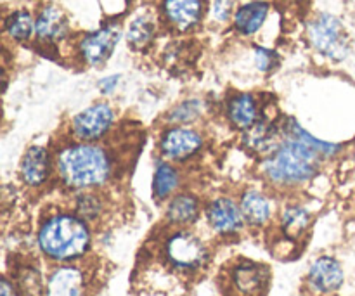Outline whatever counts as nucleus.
I'll return each instance as SVG.
<instances>
[{
    "mask_svg": "<svg viewBox=\"0 0 355 296\" xmlns=\"http://www.w3.org/2000/svg\"><path fill=\"white\" fill-rule=\"evenodd\" d=\"M58 168L66 186L85 189L106 182L110 177V159L97 146L78 144L59 155Z\"/></svg>",
    "mask_w": 355,
    "mask_h": 296,
    "instance_id": "1",
    "label": "nucleus"
},
{
    "mask_svg": "<svg viewBox=\"0 0 355 296\" xmlns=\"http://www.w3.org/2000/svg\"><path fill=\"white\" fill-rule=\"evenodd\" d=\"M319 153L311 146L288 137L267 159L266 172L277 184H298L312 179L318 172Z\"/></svg>",
    "mask_w": 355,
    "mask_h": 296,
    "instance_id": "2",
    "label": "nucleus"
},
{
    "mask_svg": "<svg viewBox=\"0 0 355 296\" xmlns=\"http://www.w3.org/2000/svg\"><path fill=\"white\" fill-rule=\"evenodd\" d=\"M90 236L82 220L59 215L45 222L38 234L42 252L54 260H73L89 248Z\"/></svg>",
    "mask_w": 355,
    "mask_h": 296,
    "instance_id": "3",
    "label": "nucleus"
},
{
    "mask_svg": "<svg viewBox=\"0 0 355 296\" xmlns=\"http://www.w3.org/2000/svg\"><path fill=\"white\" fill-rule=\"evenodd\" d=\"M311 42L326 58L342 61L349 54V37L343 24L335 16L322 14L311 24Z\"/></svg>",
    "mask_w": 355,
    "mask_h": 296,
    "instance_id": "4",
    "label": "nucleus"
},
{
    "mask_svg": "<svg viewBox=\"0 0 355 296\" xmlns=\"http://www.w3.org/2000/svg\"><path fill=\"white\" fill-rule=\"evenodd\" d=\"M166 255L173 265L180 269H196L205 262V246L189 232H177L166 243Z\"/></svg>",
    "mask_w": 355,
    "mask_h": 296,
    "instance_id": "5",
    "label": "nucleus"
},
{
    "mask_svg": "<svg viewBox=\"0 0 355 296\" xmlns=\"http://www.w3.org/2000/svg\"><path fill=\"white\" fill-rule=\"evenodd\" d=\"M114 120V113L106 104H96L89 110L82 111L73 121V130L76 137L83 141H94L106 134Z\"/></svg>",
    "mask_w": 355,
    "mask_h": 296,
    "instance_id": "6",
    "label": "nucleus"
},
{
    "mask_svg": "<svg viewBox=\"0 0 355 296\" xmlns=\"http://www.w3.org/2000/svg\"><path fill=\"white\" fill-rule=\"evenodd\" d=\"M118 40H120V28L118 26H106L96 33L87 35L80 45L83 59L89 64H101L110 58Z\"/></svg>",
    "mask_w": 355,
    "mask_h": 296,
    "instance_id": "7",
    "label": "nucleus"
},
{
    "mask_svg": "<svg viewBox=\"0 0 355 296\" xmlns=\"http://www.w3.org/2000/svg\"><path fill=\"white\" fill-rule=\"evenodd\" d=\"M201 148V137L189 128H172L162 139L163 155L172 159H186Z\"/></svg>",
    "mask_w": 355,
    "mask_h": 296,
    "instance_id": "8",
    "label": "nucleus"
},
{
    "mask_svg": "<svg viewBox=\"0 0 355 296\" xmlns=\"http://www.w3.org/2000/svg\"><path fill=\"white\" fill-rule=\"evenodd\" d=\"M243 211L232 203L231 200H220L214 201L208 208V220H210L211 227L220 234H232L238 232L243 225Z\"/></svg>",
    "mask_w": 355,
    "mask_h": 296,
    "instance_id": "9",
    "label": "nucleus"
},
{
    "mask_svg": "<svg viewBox=\"0 0 355 296\" xmlns=\"http://www.w3.org/2000/svg\"><path fill=\"white\" fill-rule=\"evenodd\" d=\"M309 281L314 290L321 291V293H333L342 286L343 270L336 260L322 256V259L315 260L314 265L311 267Z\"/></svg>",
    "mask_w": 355,
    "mask_h": 296,
    "instance_id": "10",
    "label": "nucleus"
},
{
    "mask_svg": "<svg viewBox=\"0 0 355 296\" xmlns=\"http://www.w3.org/2000/svg\"><path fill=\"white\" fill-rule=\"evenodd\" d=\"M163 10L173 26L189 30L201 17V0H165Z\"/></svg>",
    "mask_w": 355,
    "mask_h": 296,
    "instance_id": "11",
    "label": "nucleus"
},
{
    "mask_svg": "<svg viewBox=\"0 0 355 296\" xmlns=\"http://www.w3.org/2000/svg\"><path fill=\"white\" fill-rule=\"evenodd\" d=\"M66 30H68V23H66L64 14L58 7H45L35 23V31L40 40H59L64 37Z\"/></svg>",
    "mask_w": 355,
    "mask_h": 296,
    "instance_id": "12",
    "label": "nucleus"
},
{
    "mask_svg": "<svg viewBox=\"0 0 355 296\" xmlns=\"http://www.w3.org/2000/svg\"><path fill=\"white\" fill-rule=\"evenodd\" d=\"M49 172L47 151L44 148H30L21 162V175L30 186H40Z\"/></svg>",
    "mask_w": 355,
    "mask_h": 296,
    "instance_id": "13",
    "label": "nucleus"
},
{
    "mask_svg": "<svg viewBox=\"0 0 355 296\" xmlns=\"http://www.w3.org/2000/svg\"><path fill=\"white\" fill-rule=\"evenodd\" d=\"M82 274L76 269H59L49 281V296H82Z\"/></svg>",
    "mask_w": 355,
    "mask_h": 296,
    "instance_id": "14",
    "label": "nucleus"
},
{
    "mask_svg": "<svg viewBox=\"0 0 355 296\" xmlns=\"http://www.w3.org/2000/svg\"><path fill=\"white\" fill-rule=\"evenodd\" d=\"M267 12H269V6L266 2L246 3L236 12V28L245 35L255 33L266 21Z\"/></svg>",
    "mask_w": 355,
    "mask_h": 296,
    "instance_id": "15",
    "label": "nucleus"
},
{
    "mask_svg": "<svg viewBox=\"0 0 355 296\" xmlns=\"http://www.w3.org/2000/svg\"><path fill=\"white\" fill-rule=\"evenodd\" d=\"M241 211L243 217L248 224L252 225H262L269 220L270 217V204L266 196L260 193L250 191L243 196L241 200Z\"/></svg>",
    "mask_w": 355,
    "mask_h": 296,
    "instance_id": "16",
    "label": "nucleus"
},
{
    "mask_svg": "<svg viewBox=\"0 0 355 296\" xmlns=\"http://www.w3.org/2000/svg\"><path fill=\"white\" fill-rule=\"evenodd\" d=\"M229 118L239 128L257 123V104L252 96H238L229 103Z\"/></svg>",
    "mask_w": 355,
    "mask_h": 296,
    "instance_id": "17",
    "label": "nucleus"
},
{
    "mask_svg": "<svg viewBox=\"0 0 355 296\" xmlns=\"http://www.w3.org/2000/svg\"><path fill=\"white\" fill-rule=\"evenodd\" d=\"M284 132H286L288 137L297 139V141L311 146V148L315 149V151H318L321 156H333L335 153L340 151V146L329 144V142H322V141H319V139L312 137V135L309 134V132H305L304 128H302L295 120H288L286 127H284Z\"/></svg>",
    "mask_w": 355,
    "mask_h": 296,
    "instance_id": "18",
    "label": "nucleus"
},
{
    "mask_svg": "<svg viewBox=\"0 0 355 296\" xmlns=\"http://www.w3.org/2000/svg\"><path fill=\"white\" fill-rule=\"evenodd\" d=\"M234 281L239 291H243V293H255L257 290L263 286V281H266L263 269L259 265H253V263L238 267L234 274Z\"/></svg>",
    "mask_w": 355,
    "mask_h": 296,
    "instance_id": "19",
    "label": "nucleus"
},
{
    "mask_svg": "<svg viewBox=\"0 0 355 296\" xmlns=\"http://www.w3.org/2000/svg\"><path fill=\"white\" fill-rule=\"evenodd\" d=\"M198 214V203L193 196H177L168 207V218L173 224H187L194 220Z\"/></svg>",
    "mask_w": 355,
    "mask_h": 296,
    "instance_id": "20",
    "label": "nucleus"
},
{
    "mask_svg": "<svg viewBox=\"0 0 355 296\" xmlns=\"http://www.w3.org/2000/svg\"><path fill=\"white\" fill-rule=\"evenodd\" d=\"M309 217L307 211L300 207H290L286 208L283 215V231L288 238H298L305 232V229L309 227Z\"/></svg>",
    "mask_w": 355,
    "mask_h": 296,
    "instance_id": "21",
    "label": "nucleus"
},
{
    "mask_svg": "<svg viewBox=\"0 0 355 296\" xmlns=\"http://www.w3.org/2000/svg\"><path fill=\"white\" fill-rule=\"evenodd\" d=\"M33 28L35 23L31 19V14L26 12V10H17V12L10 14L6 23L7 33L12 38H16V40H26V38H30Z\"/></svg>",
    "mask_w": 355,
    "mask_h": 296,
    "instance_id": "22",
    "label": "nucleus"
},
{
    "mask_svg": "<svg viewBox=\"0 0 355 296\" xmlns=\"http://www.w3.org/2000/svg\"><path fill=\"white\" fill-rule=\"evenodd\" d=\"M177 187V173L172 166L159 165L155 173V180H153V191L158 200L168 196L173 189Z\"/></svg>",
    "mask_w": 355,
    "mask_h": 296,
    "instance_id": "23",
    "label": "nucleus"
},
{
    "mask_svg": "<svg viewBox=\"0 0 355 296\" xmlns=\"http://www.w3.org/2000/svg\"><path fill=\"white\" fill-rule=\"evenodd\" d=\"M274 135H276V132H274L269 125L263 123V121H259V123L252 125V127L248 128V134H246L245 141L250 148L263 151L266 146L274 141Z\"/></svg>",
    "mask_w": 355,
    "mask_h": 296,
    "instance_id": "24",
    "label": "nucleus"
},
{
    "mask_svg": "<svg viewBox=\"0 0 355 296\" xmlns=\"http://www.w3.org/2000/svg\"><path fill=\"white\" fill-rule=\"evenodd\" d=\"M153 31H155V28H153L151 21L146 19V17H137L128 28V42L134 47H144L153 38Z\"/></svg>",
    "mask_w": 355,
    "mask_h": 296,
    "instance_id": "25",
    "label": "nucleus"
},
{
    "mask_svg": "<svg viewBox=\"0 0 355 296\" xmlns=\"http://www.w3.org/2000/svg\"><path fill=\"white\" fill-rule=\"evenodd\" d=\"M198 113H200V103H198V101H189V103L177 107V110L172 113V116H170V120L187 121V120H193Z\"/></svg>",
    "mask_w": 355,
    "mask_h": 296,
    "instance_id": "26",
    "label": "nucleus"
},
{
    "mask_svg": "<svg viewBox=\"0 0 355 296\" xmlns=\"http://www.w3.org/2000/svg\"><path fill=\"white\" fill-rule=\"evenodd\" d=\"M78 214L83 218H94L99 214V201L94 196H82L78 200Z\"/></svg>",
    "mask_w": 355,
    "mask_h": 296,
    "instance_id": "27",
    "label": "nucleus"
},
{
    "mask_svg": "<svg viewBox=\"0 0 355 296\" xmlns=\"http://www.w3.org/2000/svg\"><path fill=\"white\" fill-rule=\"evenodd\" d=\"M21 286H23L24 293L26 296L31 295H38L42 290V283H40V277H38L37 272L33 270H28L23 277H21Z\"/></svg>",
    "mask_w": 355,
    "mask_h": 296,
    "instance_id": "28",
    "label": "nucleus"
},
{
    "mask_svg": "<svg viewBox=\"0 0 355 296\" xmlns=\"http://www.w3.org/2000/svg\"><path fill=\"white\" fill-rule=\"evenodd\" d=\"M276 54L269 49H257V64L262 71H269L276 64Z\"/></svg>",
    "mask_w": 355,
    "mask_h": 296,
    "instance_id": "29",
    "label": "nucleus"
},
{
    "mask_svg": "<svg viewBox=\"0 0 355 296\" xmlns=\"http://www.w3.org/2000/svg\"><path fill=\"white\" fill-rule=\"evenodd\" d=\"M232 10V2L231 0H217L214 6V16L218 21H225L229 17Z\"/></svg>",
    "mask_w": 355,
    "mask_h": 296,
    "instance_id": "30",
    "label": "nucleus"
},
{
    "mask_svg": "<svg viewBox=\"0 0 355 296\" xmlns=\"http://www.w3.org/2000/svg\"><path fill=\"white\" fill-rule=\"evenodd\" d=\"M118 80H120V76L118 75H114L113 78H104V80H101L99 82V87H101V90H103V92H111V90L114 89V85H116V82Z\"/></svg>",
    "mask_w": 355,
    "mask_h": 296,
    "instance_id": "31",
    "label": "nucleus"
},
{
    "mask_svg": "<svg viewBox=\"0 0 355 296\" xmlns=\"http://www.w3.org/2000/svg\"><path fill=\"white\" fill-rule=\"evenodd\" d=\"M0 296H17L12 284L7 279H2V288H0Z\"/></svg>",
    "mask_w": 355,
    "mask_h": 296,
    "instance_id": "32",
    "label": "nucleus"
}]
</instances>
